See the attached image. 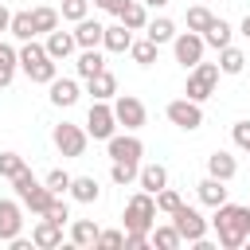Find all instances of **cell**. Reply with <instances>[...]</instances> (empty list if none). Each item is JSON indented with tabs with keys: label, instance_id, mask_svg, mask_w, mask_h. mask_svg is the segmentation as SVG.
Wrapping results in <instances>:
<instances>
[{
	"label": "cell",
	"instance_id": "obj_1",
	"mask_svg": "<svg viewBox=\"0 0 250 250\" xmlns=\"http://www.w3.org/2000/svg\"><path fill=\"white\" fill-rule=\"evenodd\" d=\"M246 215H250V207H238V203H219V207H215L211 227L219 230V246L238 250V246L246 242Z\"/></svg>",
	"mask_w": 250,
	"mask_h": 250
},
{
	"label": "cell",
	"instance_id": "obj_2",
	"mask_svg": "<svg viewBox=\"0 0 250 250\" xmlns=\"http://www.w3.org/2000/svg\"><path fill=\"white\" fill-rule=\"evenodd\" d=\"M20 66H23V74L31 78V82H51L55 74H59V62L47 55V47L43 43H35V39H27L23 47H20Z\"/></svg>",
	"mask_w": 250,
	"mask_h": 250
},
{
	"label": "cell",
	"instance_id": "obj_3",
	"mask_svg": "<svg viewBox=\"0 0 250 250\" xmlns=\"http://www.w3.org/2000/svg\"><path fill=\"white\" fill-rule=\"evenodd\" d=\"M215 86H219V62H195L191 70H188V90H184V98H191V102H207L211 94H215Z\"/></svg>",
	"mask_w": 250,
	"mask_h": 250
},
{
	"label": "cell",
	"instance_id": "obj_4",
	"mask_svg": "<svg viewBox=\"0 0 250 250\" xmlns=\"http://www.w3.org/2000/svg\"><path fill=\"white\" fill-rule=\"evenodd\" d=\"M156 223V199L148 191H137L125 203V230H152Z\"/></svg>",
	"mask_w": 250,
	"mask_h": 250
},
{
	"label": "cell",
	"instance_id": "obj_5",
	"mask_svg": "<svg viewBox=\"0 0 250 250\" xmlns=\"http://www.w3.org/2000/svg\"><path fill=\"white\" fill-rule=\"evenodd\" d=\"M113 133H117L113 105H109V102H94L90 113H86V137H94V141H109Z\"/></svg>",
	"mask_w": 250,
	"mask_h": 250
},
{
	"label": "cell",
	"instance_id": "obj_6",
	"mask_svg": "<svg viewBox=\"0 0 250 250\" xmlns=\"http://www.w3.org/2000/svg\"><path fill=\"white\" fill-rule=\"evenodd\" d=\"M172 227L180 230L184 242H199V238H207V219H203L195 207H188V203H180V207L172 211Z\"/></svg>",
	"mask_w": 250,
	"mask_h": 250
},
{
	"label": "cell",
	"instance_id": "obj_7",
	"mask_svg": "<svg viewBox=\"0 0 250 250\" xmlns=\"http://www.w3.org/2000/svg\"><path fill=\"white\" fill-rule=\"evenodd\" d=\"M113 117H117V125H125L129 133H137L141 125H145V102L141 98H133V94H117L113 98Z\"/></svg>",
	"mask_w": 250,
	"mask_h": 250
},
{
	"label": "cell",
	"instance_id": "obj_8",
	"mask_svg": "<svg viewBox=\"0 0 250 250\" xmlns=\"http://www.w3.org/2000/svg\"><path fill=\"white\" fill-rule=\"evenodd\" d=\"M168 121L176 125V129H184V133H191V129H199L203 125V109H199V102H191V98H176V102H168Z\"/></svg>",
	"mask_w": 250,
	"mask_h": 250
},
{
	"label": "cell",
	"instance_id": "obj_9",
	"mask_svg": "<svg viewBox=\"0 0 250 250\" xmlns=\"http://www.w3.org/2000/svg\"><path fill=\"white\" fill-rule=\"evenodd\" d=\"M172 51H176V62H180L184 70H191V66L203 59V35H199V31H176Z\"/></svg>",
	"mask_w": 250,
	"mask_h": 250
},
{
	"label": "cell",
	"instance_id": "obj_10",
	"mask_svg": "<svg viewBox=\"0 0 250 250\" xmlns=\"http://www.w3.org/2000/svg\"><path fill=\"white\" fill-rule=\"evenodd\" d=\"M51 141H55V148H59L62 156H82V152H86V129H82V125H70V121L55 125Z\"/></svg>",
	"mask_w": 250,
	"mask_h": 250
},
{
	"label": "cell",
	"instance_id": "obj_11",
	"mask_svg": "<svg viewBox=\"0 0 250 250\" xmlns=\"http://www.w3.org/2000/svg\"><path fill=\"white\" fill-rule=\"evenodd\" d=\"M105 148H109V160H129V164H141V156H145V145H141V137H133V133H113L109 141H105Z\"/></svg>",
	"mask_w": 250,
	"mask_h": 250
},
{
	"label": "cell",
	"instance_id": "obj_12",
	"mask_svg": "<svg viewBox=\"0 0 250 250\" xmlns=\"http://www.w3.org/2000/svg\"><path fill=\"white\" fill-rule=\"evenodd\" d=\"M23 230V211L12 199H0V242H12Z\"/></svg>",
	"mask_w": 250,
	"mask_h": 250
},
{
	"label": "cell",
	"instance_id": "obj_13",
	"mask_svg": "<svg viewBox=\"0 0 250 250\" xmlns=\"http://www.w3.org/2000/svg\"><path fill=\"white\" fill-rule=\"evenodd\" d=\"M31 242H35L39 250H55V246H62V227L51 223L47 215H39V223H35V230H31Z\"/></svg>",
	"mask_w": 250,
	"mask_h": 250
},
{
	"label": "cell",
	"instance_id": "obj_14",
	"mask_svg": "<svg viewBox=\"0 0 250 250\" xmlns=\"http://www.w3.org/2000/svg\"><path fill=\"white\" fill-rule=\"evenodd\" d=\"M47 86H51V105H59V109L74 105V102H78V94H82L74 78H59V74H55V78H51Z\"/></svg>",
	"mask_w": 250,
	"mask_h": 250
},
{
	"label": "cell",
	"instance_id": "obj_15",
	"mask_svg": "<svg viewBox=\"0 0 250 250\" xmlns=\"http://www.w3.org/2000/svg\"><path fill=\"white\" fill-rule=\"evenodd\" d=\"M129 43H133V31H129L125 23H109V27L102 31V47H105L109 55H125Z\"/></svg>",
	"mask_w": 250,
	"mask_h": 250
},
{
	"label": "cell",
	"instance_id": "obj_16",
	"mask_svg": "<svg viewBox=\"0 0 250 250\" xmlns=\"http://www.w3.org/2000/svg\"><path fill=\"white\" fill-rule=\"evenodd\" d=\"M43 47H47V55H51L55 62H62L78 43H74V31H59V27H55V31H47V43H43Z\"/></svg>",
	"mask_w": 250,
	"mask_h": 250
},
{
	"label": "cell",
	"instance_id": "obj_17",
	"mask_svg": "<svg viewBox=\"0 0 250 250\" xmlns=\"http://www.w3.org/2000/svg\"><path fill=\"white\" fill-rule=\"evenodd\" d=\"M102 31H105V23H98V20H78L74 23V43L78 47H102Z\"/></svg>",
	"mask_w": 250,
	"mask_h": 250
},
{
	"label": "cell",
	"instance_id": "obj_18",
	"mask_svg": "<svg viewBox=\"0 0 250 250\" xmlns=\"http://www.w3.org/2000/svg\"><path fill=\"white\" fill-rule=\"evenodd\" d=\"M90 82V98L94 102H113L117 98V78L109 74V70H98L94 78H86Z\"/></svg>",
	"mask_w": 250,
	"mask_h": 250
},
{
	"label": "cell",
	"instance_id": "obj_19",
	"mask_svg": "<svg viewBox=\"0 0 250 250\" xmlns=\"http://www.w3.org/2000/svg\"><path fill=\"white\" fill-rule=\"evenodd\" d=\"M234 172H238V164H234L230 152L215 148V152L207 156V176H215V180H234Z\"/></svg>",
	"mask_w": 250,
	"mask_h": 250
},
{
	"label": "cell",
	"instance_id": "obj_20",
	"mask_svg": "<svg viewBox=\"0 0 250 250\" xmlns=\"http://www.w3.org/2000/svg\"><path fill=\"white\" fill-rule=\"evenodd\" d=\"M137 184H141V191L156 195V191L168 184V168H164V164H145V168L137 172Z\"/></svg>",
	"mask_w": 250,
	"mask_h": 250
},
{
	"label": "cell",
	"instance_id": "obj_21",
	"mask_svg": "<svg viewBox=\"0 0 250 250\" xmlns=\"http://www.w3.org/2000/svg\"><path fill=\"white\" fill-rule=\"evenodd\" d=\"M70 199H78V203H98V195H102V188H98V180L94 176H70Z\"/></svg>",
	"mask_w": 250,
	"mask_h": 250
},
{
	"label": "cell",
	"instance_id": "obj_22",
	"mask_svg": "<svg viewBox=\"0 0 250 250\" xmlns=\"http://www.w3.org/2000/svg\"><path fill=\"white\" fill-rule=\"evenodd\" d=\"M195 191H199V203H207V207H219V203H227V180H215V176H207V180H199V184H195Z\"/></svg>",
	"mask_w": 250,
	"mask_h": 250
},
{
	"label": "cell",
	"instance_id": "obj_23",
	"mask_svg": "<svg viewBox=\"0 0 250 250\" xmlns=\"http://www.w3.org/2000/svg\"><path fill=\"white\" fill-rule=\"evenodd\" d=\"M20 199H23V207H27L31 215H43V211L51 207V199H55V191H51L47 184H31V188H27V191H23Z\"/></svg>",
	"mask_w": 250,
	"mask_h": 250
},
{
	"label": "cell",
	"instance_id": "obj_24",
	"mask_svg": "<svg viewBox=\"0 0 250 250\" xmlns=\"http://www.w3.org/2000/svg\"><path fill=\"white\" fill-rule=\"evenodd\" d=\"M117 20H121L129 31H145V23H148V8H145L141 0H129V4L117 12Z\"/></svg>",
	"mask_w": 250,
	"mask_h": 250
},
{
	"label": "cell",
	"instance_id": "obj_25",
	"mask_svg": "<svg viewBox=\"0 0 250 250\" xmlns=\"http://www.w3.org/2000/svg\"><path fill=\"white\" fill-rule=\"evenodd\" d=\"M145 39H152L156 47H160V43H172V39H176V23H172L168 16H156V20L145 23Z\"/></svg>",
	"mask_w": 250,
	"mask_h": 250
},
{
	"label": "cell",
	"instance_id": "obj_26",
	"mask_svg": "<svg viewBox=\"0 0 250 250\" xmlns=\"http://www.w3.org/2000/svg\"><path fill=\"white\" fill-rule=\"evenodd\" d=\"M98 230L102 227L94 219H74L70 223V246H94L98 242Z\"/></svg>",
	"mask_w": 250,
	"mask_h": 250
},
{
	"label": "cell",
	"instance_id": "obj_27",
	"mask_svg": "<svg viewBox=\"0 0 250 250\" xmlns=\"http://www.w3.org/2000/svg\"><path fill=\"white\" fill-rule=\"evenodd\" d=\"M148 242H152V246H160V250H180V246H184V238H180V230H176L172 223H168V227H156V223H152Z\"/></svg>",
	"mask_w": 250,
	"mask_h": 250
},
{
	"label": "cell",
	"instance_id": "obj_28",
	"mask_svg": "<svg viewBox=\"0 0 250 250\" xmlns=\"http://www.w3.org/2000/svg\"><path fill=\"white\" fill-rule=\"evenodd\" d=\"M227 43H230V23H227V20H211V23H207V31H203V47L223 51Z\"/></svg>",
	"mask_w": 250,
	"mask_h": 250
},
{
	"label": "cell",
	"instance_id": "obj_29",
	"mask_svg": "<svg viewBox=\"0 0 250 250\" xmlns=\"http://www.w3.org/2000/svg\"><path fill=\"white\" fill-rule=\"evenodd\" d=\"M242 70H246V55L227 43V47L219 51V74H242Z\"/></svg>",
	"mask_w": 250,
	"mask_h": 250
},
{
	"label": "cell",
	"instance_id": "obj_30",
	"mask_svg": "<svg viewBox=\"0 0 250 250\" xmlns=\"http://www.w3.org/2000/svg\"><path fill=\"white\" fill-rule=\"evenodd\" d=\"M74 66H78V74H82V78H94L98 70H105V59H102V51H98V47H82V55H78V62H74Z\"/></svg>",
	"mask_w": 250,
	"mask_h": 250
},
{
	"label": "cell",
	"instance_id": "obj_31",
	"mask_svg": "<svg viewBox=\"0 0 250 250\" xmlns=\"http://www.w3.org/2000/svg\"><path fill=\"white\" fill-rule=\"evenodd\" d=\"M16 66H20V51H16V47H8V43H0V90H4V86H12Z\"/></svg>",
	"mask_w": 250,
	"mask_h": 250
},
{
	"label": "cell",
	"instance_id": "obj_32",
	"mask_svg": "<svg viewBox=\"0 0 250 250\" xmlns=\"http://www.w3.org/2000/svg\"><path fill=\"white\" fill-rule=\"evenodd\" d=\"M31 23H35V35H47L59 27V8H31Z\"/></svg>",
	"mask_w": 250,
	"mask_h": 250
},
{
	"label": "cell",
	"instance_id": "obj_33",
	"mask_svg": "<svg viewBox=\"0 0 250 250\" xmlns=\"http://www.w3.org/2000/svg\"><path fill=\"white\" fill-rule=\"evenodd\" d=\"M8 31L16 35V39H35V23H31V12H12V23H8Z\"/></svg>",
	"mask_w": 250,
	"mask_h": 250
},
{
	"label": "cell",
	"instance_id": "obj_34",
	"mask_svg": "<svg viewBox=\"0 0 250 250\" xmlns=\"http://www.w3.org/2000/svg\"><path fill=\"white\" fill-rule=\"evenodd\" d=\"M129 55H133V62L152 66V62H156V43H152V39H133V43H129Z\"/></svg>",
	"mask_w": 250,
	"mask_h": 250
},
{
	"label": "cell",
	"instance_id": "obj_35",
	"mask_svg": "<svg viewBox=\"0 0 250 250\" xmlns=\"http://www.w3.org/2000/svg\"><path fill=\"white\" fill-rule=\"evenodd\" d=\"M184 20H188V31H199V35H203V31H207V23H211L215 16H211V8H207V4H195V8H188V16H184Z\"/></svg>",
	"mask_w": 250,
	"mask_h": 250
},
{
	"label": "cell",
	"instance_id": "obj_36",
	"mask_svg": "<svg viewBox=\"0 0 250 250\" xmlns=\"http://www.w3.org/2000/svg\"><path fill=\"white\" fill-rule=\"evenodd\" d=\"M137 172H141L137 164H129V160H113V168H109V180L125 188V184H137Z\"/></svg>",
	"mask_w": 250,
	"mask_h": 250
},
{
	"label": "cell",
	"instance_id": "obj_37",
	"mask_svg": "<svg viewBox=\"0 0 250 250\" xmlns=\"http://www.w3.org/2000/svg\"><path fill=\"white\" fill-rule=\"evenodd\" d=\"M27 168V160L20 156V152H0V180H12V176H20Z\"/></svg>",
	"mask_w": 250,
	"mask_h": 250
},
{
	"label": "cell",
	"instance_id": "obj_38",
	"mask_svg": "<svg viewBox=\"0 0 250 250\" xmlns=\"http://www.w3.org/2000/svg\"><path fill=\"white\" fill-rule=\"evenodd\" d=\"M152 199H156V211H164V215H172V211H176V207L184 203V199H180V191H172L168 184H164V188H160V191H156Z\"/></svg>",
	"mask_w": 250,
	"mask_h": 250
},
{
	"label": "cell",
	"instance_id": "obj_39",
	"mask_svg": "<svg viewBox=\"0 0 250 250\" xmlns=\"http://www.w3.org/2000/svg\"><path fill=\"white\" fill-rule=\"evenodd\" d=\"M86 12H90V0H62V20H70V23H78V20H86Z\"/></svg>",
	"mask_w": 250,
	"mask_h": 250
},
{
	"label": "cell",
	"instance_id": "obj_40",
	"mask_svg": "<svg viewBox=\"0 0 250 250\" xmlns=\"http://www.w3.org/2000/svg\"><path fill=\"white\" fill-rule=\"evenodd\" d=\"M55 195H66V188H70V172H62V168H51L47 172V180H43Z\"/></svg>",
	"mask_w": 250,
	"mask_h": 250
},
{
	"label": "cell",
	"instance_id": "obj_41",
	"mask_svg": "<svg viewBox=\"0 0 250 250\" xmlns=\"http://www.w3.org/2000/svg\"><path fill=\"white\" fill-rule=\"evenodd\" d=\"M43 215H47L51 223H59V227H62V223L70 219V207H66V199H62V195H55V199H51V207H47Z\"/></svg>",
	"mask_w": 250,
	"mask_h": 250
},
{
	"label": "cell",
	"instance_id": "obj_42",
	"mask_svg": "<svg viewBox=\"0 0 250 250\" xmlns=\"http://www.w3.org/2000/svg\"><path fill=\"white\" fill-rule=\"evenodd\" d=\"M121 242H125L121 230H98V242H94V246H102V250H117Z\"/></svg>",
	"mask_w": 250,
	"mask_h": 250
},
{
	"label": "cell",
	"instance_id": "obj_43",
	"mask_svg": "<svg viewBox=\"0 0 250 250\" xmlns=\"http://www.w3.org/2000/svg\"><path fill=\"white\" fill-rule=\"evenodd\" d=\"M230 137H234V145H238V148H246V152H250V121H234Z\"/></svg>",
	"mask_w": 250,
	"mask_h": 250
},
{
	"label": "cell",
	"instance_id": "obj_44",
	"mask_svg": "<svg viewBox=\"0 0 250 250\" xmlns=\"http://www.w3.org/2000/svg\"><path fill=\"white\" fill-rule=\"evenodd\" d=\"M125 250H141V246H148V230H125V242H121Z\"/></svg>",
	"mask_w": 250,
	"mask_h": 250
},
{
	"label": "cell",
	"instance_id": "obj_45",
	"mask_svg": "<svg viewBox=\"0 0 250 250\" xmlns=\"http://www.w3.org/2000/svg\"><path fill=\"white\" fill-rule=\"evenodd\" d=\"M31 184H39V180H35V176H31V168H23V172H20V176H12V188H16V195H23V191H27V188H31Z\"/></svg>",
	"mask_w": 250,
	"mask_h": 250
},
{
	"label": "cell",
	"instance_id": "obj_46",
	"mask_svg": "<svg viewBox=\"0 0 250 250\" xmlns=\"http://www.w3.org/2000/svg\"><path fill=\"white\" fill-rule=\"evenodd\" d=\"M125 4H129V0H94V8H102V12H113V16H117Z\"/></svg>",
	"mask_w": 250,
	"mask_h": 250
},
{
	"label": "cell",
	"instance_id": "obj_47",
	"mask_svg": "<svg viewBox=\"0 0 250 250\" xmlns=\"http://www.w3.org/2000/svg\"><path fill=\"white\" fill-rule=\"evenodd\" d=\"M8 23H12V12L0 4V31H8Z\"/></svg>",
	"mask_w": 250,
	"mask_h": 250
},
{
	"label": "cell",
	"instance_id": "obj_48",
	"mask_svg": "<svg viewBox=\"0 0 250 250\" xmlns=\"http://www.w3.org/2000/svg\"><path fill=\"white\" fill-rule=\"evenodd\" d=\"M238 31H242V35L250 39V12H246V20H242V27H238Z\"/></svg>",
	"mask_w": 250,
	"mask_h": 250
},
{
	"label": "cell",
	"instance_id": "obj_49",
	"mask_svg": "<svg viewBox=\"0 0 250 250\" xmlns=\"http://www.w3.org/2000/svg\"><path fill=\"white\" fill-rule=\"evenodd\" d=\"M141 4H145V8H164L168 0H141Z\"/></svg>",
	"mask_w": 250,
	"mask_h": 250
},
{
	"label": "cell",
	"instance_id": "obj_50",
	"mask_svg": "<svg viewBox=\"0 0 250 250\" xmlns=\"http://www.w3.org/2000/svg\"><path fill=\"white\" fill-rule=\"evenodd\" d=\"M246 238H250V215H246Z\"/></svg>",
	"mask_w": 250,
	"mask_h": 250
},
{
	"label": "cell",
	"instance_id": "obj_51",
	"mask_svg": "<svg viewBox=\"0 0 250 250\" xmlns=\"http://www.w3.org/2000/svg\"><path fill=\"white\" fill-rule=\"evenodd\" d=\"M199 4H207V0H199Z\"/></svg>",
	"mask_w": 250,
	"mask_h": 250
}]
</instances>
